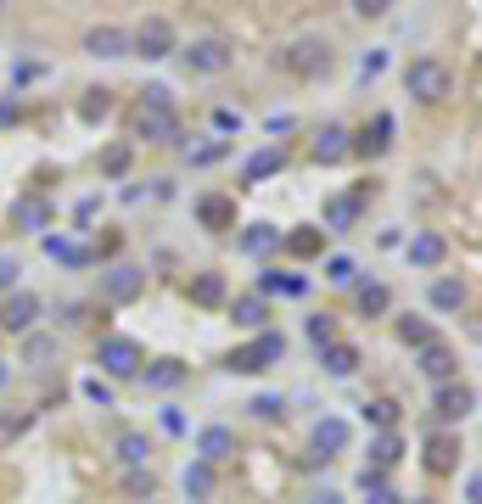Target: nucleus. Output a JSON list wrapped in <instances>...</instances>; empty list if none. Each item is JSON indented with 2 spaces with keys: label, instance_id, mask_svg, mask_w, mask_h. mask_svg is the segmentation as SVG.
<instances>
[{
  "label": "nucleus",
  "instance_id": "1",
  "mask_svg": "<svg viewBox=\"0 0 482 504\" xmlns=\"http://www.w3.org/2000/svg\"><path fill=\"white\" fill-rule=\"evenodd\" d=\"M404 90L415 95V101H448V90H455V74L438 62V56H415L409 67H404Z\"/></svg>",
  "mask_w": 482,
  "mask_h": 504
},
{
  "label": "nucleus",
  "instance_id": "2",
  "mask_svg": "<svg viewBox=\"0 0 482 504\" xmlns=\"http://www.w3.org/2000/svg\"><path fill=\"white\" fill-rule=\"evenodd\" d=\"M95 364H102L107 376L130 381V376H141L146 353H141V342H135V336H102V342H95Z\"/></svg>",
  "mask_w": 482,
  "mask_h": 504
},
{
  "label": "nucleus",
  "instance_id": "3",
  "mask_svg": "<svg viewBox=\"0 0 482 504\" xmlns=\"http://www.w3.org/2000/svg\"><path fill=\"white\" fill-rule=\"evenodd\" d=\"M280 359H286V336L280 331H259V342H252V348L231 353V370H236V376H259V370H270Z\"/></svg>",
  "mask_w": 482,
  "mask_h": 504
},
{
  "label": "nucleus",
  "instance_id": "4",
  "mask_svg": "<svg viewBox=\"0 0 482 504\" xmlns=\"http://www.w3.org/2000/svg\"><path fill=\"white\" fill-rule=\"evenodd\" d=\"M280 67L286 74H303V79H320V74H331V45L326 40H298V45L280 51Z\"/></svg>",
  "mask_w": 482,
  "mask_h": 504
},
{
  "label": "nucleus",
  "instance_id": "5",
  "mask_svg": "<svg viewBox=\"0 0 482 504\" xmlns=\"http://www.w3.org/2000/svg\"><path fill=\"white\" fill-rule=\"evenodd\" d=\"M130 45H135V56H146V62H163V56H174L180 45H174V23L169 17H146L135 34H130Z\"/></svg>",
  "mask_w": 482,
  "mask_h": 504
},
{
  "label": "nucleus",
  "instance_id": "6",
  "mask_svg": "<svg viewBox=\"0 0 482 504\" xmlns=\"http://www.w3.org/2000/svg\"><path fill=\"white\" fill-rule=\"evenodd\" d=\"M180 56H185L191 74H224V67H231V45L224 40H191Z\"/></svg>",
  "mask_w": 482,
  "mask_h": 504
},
{
  "label": "nucleus",
  "instance_id": "7",
  "mask_svg": "<svg viewBox=\"0 0 482 504\" xmlns=\"http://www.w3.org/2000/svg\"><path fill=\"white\" fill-rule=\"evenodd\" d=\"M102 292H107L113 302H135V297L146 292V269H135V263H113L107 275H102Z\"/></svg>",
  "mask_w": 482,
  "mask_h": 504
},
{
  "label": "nucleus",
  "instance_id": "8",
  "mask_svg": "<svg viewBox=\"0 0 482 504\" xmlns=\"http://www.w3.org/2000/svg\"><path fill=\"white\" fill-rule=\"evenodd\" d=\"M388 146H393V113H376V124L348 134V152H359V157H381Z\"/></svg>",
  "mask_w": 482,
  "mask_h": 504
},
{
  "label": "nucleus",
  "instance_id": "9",
  "mask_svg": "<svg viewBox=\"0 0 482 504\" xmlns=\"http://www.w3.org/2000/svg\"><path fill=\"white\" fill-rule=\"evenodd\" d=\"M12 224H17V230H28V235H40V230H51V202H45L40 191H28V196H17V202H12Z\"/></svg>",
  "mask_w": 482,
  "mask_h": 504
},
{
  "label": "nucleus",
  "instance_id": "10",
  "mask_svg": "<svg viewBox=\"0 0 482 504\" xmlns=\"http://www.w3.org/2000/svg\"><path fill=\"white\" fill-rule=\"evenodd\" d=\"M421 376H432L438 387H448V381L460 376V359H455V348H448V342H427V348H421Z\"/></svg>",
  "mask_w": 482,
  "mask_h": 504
},
{
  "label": "nucleus",
  "instance_id": "11",
  "mask_svg": "<svg viewBox=\"0 0 482 504\" xmlns=\"http://www.w3.org/2000/svg\"><path fill=\"white\" fill-rule=\"evenodd\" d=\"M359 208H365V191H342V196H331V202H326V235H348L353 219H359Z\"/></svg>",
  "mask_w": 482,
  "mask_h": 504
},
{
  "label": "nucleus",
  "instance_id": "12",
  "mask_svg": "<svg viewBox=\"0 0 482 504\" xmlns=\"http://www.w3.org/2000/svg\"><path fill=\"white\" fill-rule=\"evenodd\" d=\"M438 420H466L471 410H477V392L466 387V381H448V387H438Z\"/></svg>",
  "mask_w": 482,
  "mask_h": 504
},
{
  "label": "nucleus",
  "instance_id": "13",
  "mask_svg": "<svg viewBox=\"0 0 482 504\" xmlns=\"http://www.w3.org/2000/svg\"><path fill=\"white\" fill-rule=\"evenodd\" d=\"M197 454H202V465H224L236 454V431L231 426H202L197 431Z\"/></svg>",
  "mask_w": 482,
  "mask_h": 504
},
{
  "label": "nucleus",
  "instance_id": "14",
  "mask_svg": "<svg viewBox=\"0 0 482 504\" xmlns=\"http://www.w3.org/2000/svg\"><path fill=\"white\" fill-rule=\"evenodd\" d=\"M84 51H90V56H102V62L130 56V34L113 28V23H102V28H90V34H84Z\"/></svg>",
  "mask_w": 482,
  "mask_h": 504
},
{
  "label": "nucleus",
  "instance_id": "15",
  "mask_svg": "<svg viewBox=\"0 0 482 504\" xmlns=\"http://www.w3.org/2000/svg\"><path fill=\"white\" fill-rule=\"evenodd\" d=\"M34 320H40V297L34 292H12L6 309H0V325H6V331H28Z\"/></svg>",
  "mask_w": 482,
  "mask_h": 504
},
{
  "label": "nucleus",
  "instance_id": "16",
  "mask_svg": "<svg viewBox=\"0 0 482 504\" xmlns=\"http://www.w3.org/2000/svg\"><path fill=\"white\" fill-rule=\"evenodd\" d=\"M427 302L438 314H460L466 309V281H455V275H438L432 286H427Z\"/></svg>",
  "mask_w": 482,
  "mask_h": 504
},
{
  "label": "nucleus",
  "instance_id": "17",
  "mask_svg": "<svg viewBox=\"0 0 482 504\" xmlns=\"http://www.w3.org/2000/svg\"><path fill=\"white\" fill-rule=\"evenodd\" d=\"M427 465L438 470V477H448V470H460V437L455 431H438L427 443Z\"/></svg>",
  "mask_w": 482,
  "mask_h": 504
},
{
  "label": "nucleus",
  "instance_id": "18",
  "mask_svg": "<svg viewBox=\"0 0 482 504\" xmlns=\"http://www.w3.org/2000/svg\"><path fill=\"white\" fill-rule=\"evenodd\" d=\"M135 134H141V141H152V146H163V141H180V124H174V113H152V107H141Z\"/></svg>",
  "mask_w": 482,
  "mask_h": 504
},
{
  "label": "nucleus",
  "instance_id": "19",
  "mask_svg": "<svg viewBox=\"0 0 482 504\" xmlns=\"http://www.w3.org/2000/svg\"><path fill=\"white\" fill-rule=\"evenodd\" d=\"M348 437H353V431H348V420H342V415H326V420H314V449L326 454V460L348 449Z\"/></svg>",
  "mask_w": 482,
  "mask_h": 504
},
{
  "label": "nucleus",
  "instance_id": "20",
  "mask_svg": "<svg viewBox=\"0 0 482 504\" xmlns=\"http://www.w3.org/2000/svg\"><path fill=\"white\" fill-rule=\"evenodd\" d=\"M309 292V281L303 275H286V269H264L259 275V297L270 302V297H303Z\"/></svg>",
  "mask_w": 482,
  "mask_h": 504
},
{
  "label": "nucleus",
  "instance_id": "21",
  "mask_svg": "<svg viewBox=\"0 0 482 504\" xmlns=\"http://www.w3.org/2000/svg\"><path fill=\"white\" fill-rule=\"evenodd\" d=\"M342 157H353V152H348V129L326 124V129L314 134V163H342Z\"/></svg>",
  "mask_w": 482,
  "mask_h": 504
},
{
  "label": "nucleus",
  "instance_id": "22",
  "mask_svg": "<svg viewBox=\"0 0 482 504\" xmlns=\"http://www.w3.org/2000/svg\"><path fill=\"white\" fill-rule=\"evenodd\" d=\"M443 252H448V242H443V235H432V230H415V242H409V263L438 269V263H443Z\"/></svg>",
  "mask_w": 482,
  "mask_h": 504
},
{
  "label": "nucleus",
  "instance_id": "23",
  "mask_svg": "<svg viewBox=\"0 0 482 504\" xmlns=\"http://www.w3.org/2000/svg\"><path fill=\"white\" fill-rule=\"evenodd\" d=\"M231 314H236V325H241V331H264L270 302H264L259 292H247V297H236V302H231Z\"/></svg>",
  "mask_w": 482,
  "mask_h": 504
},
{
  "label": "nucleus",
  "instance_id": "24",
  "mask_svg": "<svg viewBox=\"0 0 482 504\" xmlns=\"http://www.w3.org/2000/svg\"><path fill=\"white\" fill-rule=\"evenodd\" d=\"M141 376H146V387H157V392H174V387L185 381V364H180V359H157V364L141 370Z\"/></svg>",
  "mask_w": 482,
  "mask_h": 504
},
{
  "label": "nucleus",
  "instance_id": "25",
  "mask_svg": "<svg viewBox=\"0 0 482 504\" xmlns=\"http://www.w3.org/2000/svg\"><path fill=\"white\" fill-rule=\"evenodd\" d=\"M320 353H326V376H337V381H348L353 370H359V348H348V342H331Z\"/></svg>",
  "mask_w": 482,
  "mask_h": 504
},
{
  "label": "nucleus",
  "instance_id": "26",
  "mask_svg": "<svg viewBox=\"0 0 482 504\" xmlns=\"http://www.w3.org/2000/svg\"><path fill=\"white\" fill-rule=\"evenodd\" d=\"M398 454H404V437H398V431H381V437H370V465H376V470L398 465ZM370 465H365V470H370Z\"/></svg>",
  "mask_w": 482,
  "mask_h": 504
},
{
  "label": "nucleus",
  "instance_id": "27",
  "mask_svg": "<svg viewBox=\"0 0 482 504\" xmlns=\"http://www.w3.org/2000/svg\"><path fill=\"white\" fill-rule=\"evenodd\" d=\"M197 219H202L208 230H231V219H236L231 196H202V202H197Z\"/></svg>",
  "mask_w": 482,
  "mask_h": 504
},
{
  "label": "nucleus",
  "instance_id": "28",
  "mask_svg": "<svg viewBox=\"0 0 482 504\" xmlns=\"http://www.w3.org/2000/svg\"><path fill=\"white\" fill-rule=\"evenodd\" d=\"M45 252H51L56 263H68V269L90 263V247H84V242H68V235H45Z\"/></svg>",
  "mask_w": 482,
  "mask_h": 504
},
{
  "label": "nucleus",
  "instance_id": "29",
  "mask_svg": "<svg viewBox=\"0 0 482 504\" xmlns=\"http://www.w3.org/2000/svg\"><path fill=\"white\" fill-rule=\"evenodd\" d=\"M118 460L130 465V470H146V460H152V443H146L141 431H123V437H118Z\"/></svg>",
  "mask_w": 482,
  "mask_h": 504
},
{
  "label": "nucleus",
  "instance_id": "30",
  "mask_svg": "<svg viewBox=\"0 0 482 504\" xmlns=\"http://www.w3.org/2000/svg\"><path fill=\"white\" fill-rule=\"evenodd\" d=\"M280 247V230H270V224H252L247 235H241V252L247 258H264V252H275Z\"/></svg>",
  "mask_w": 482,
  "mask_h": 504
},
{
  "label": "nucleus",
  "instance_id": "31",
  "mask_svg": "<svg viewBox=\"0 0 482 504\" xmlns=\"http://www.w3.org/2000/svg\"><path fill=\"white\" fill-rule=\"evenodd\" d=\"M280 163H286V152H280V146H264V152H252V157H247V180H252V185H259V180H270Z\"/></svg>",
  "mask_w": 482,
  "mask_h": 504
},
{
  "label": "nucleus",
  "instance_id": "32",
  "mask_svg": "<svg viewBox=\"0 0 482 504\" xmlns=\"http://www.w3.org/2000/svg\"><path fill=\"white\" fill-rule=\"evenodd\" d=\"M191 302H197V309H219V302H224V281L219 275H197V281H191Z\"/></svg>",
  "mask_w": 482,
  "mask_h": 504
},
{
  "label": "nucleus",
  "instance_id": "33",
  "mask_svg": "<svg viewBox=\"0 0 482 504\" xmlns=\"http://www.w3.org/2000/svg\"><path fill=\"white\" fill-rule=\"evenodd\" d=\"M280 247L292 258H314L320 247H326V235H320V230H292V235H280Z\"/></svg>",
  "mask_w": 482,
  "mask_h": 504
},
{
  "label": "nucleus",
  "instance_id": "34",
  "mask_svg": "<svg viewBox=\"0 0 482 504\" xmlns=\"http://www.w3.org/2000/svg\"><path fill=\"white\" fill-rule=\"evenodd\" d=\"M130 163H135V146H130V141H118V146H107V152H102V174H113V180H118V174H130Z\"/></svg>",
  "mask_w": 482,
  "mask_h": 504
},
{
  "label": "nucleus",
  "instance_id": "35",
  "mask_svg": "<svg viewBox=\"0 0 482 504\" xmlns=\"http://www.w3.org/2000/svg\"><path fill=\"white\" fill-rule=\"evenodd\" d=\"M185 493L191 499H213V465H185Z\"/></svg>",
  "mask_w": 482,
  "mask_h": 504
},
{
  "label": "nucleus",
  "instance_id": "36",
  "mask_svg": "<svg viewBox=\"0 0 482 504\" xmlns=\"http://www.w3.org/2000/svg\"><path fill=\"white\" fill-rule=\"evenodd\" d=\"M365 420L381 426V431H393V426H398V403H393V398H370V403H365Z\"/></svg>",
  "mask_w": 482,
  "mask_h": 504
},
{
  "label": "nucleus",
  "instance_id": "37",
  "mask_svg": "<svg viewBox=\"0 0 482 504\" xmlns=\"http://www.w3.org/2000/svg\"><path fill=\"white\" fill-rule=\"evenodd\" d=\"M388 302H393V292L381 286V281H370V286H359V314H388Z\"/></svg>",
  "mask_w": 482,
  "mask_h": 504
},
{
  "label": "nucleus",
  "instance_id": "38",
  "mask_svg": "<svg viewBox=\"0 0 482 504\" xmlns=\"http://www.w3.org/2000/svg\"><path fill=\"white\" fill-rule=\"evenodd\" d=\"M326 281H331V286H353V281H359V263H353L348 252L326 258Z\"/></svg>",
  "mask_w": 482,
  "mask_h": 504
},
{
  "label": "nucleus",
  "instance_id": "39",
  "mask_svg": "<svg viewBox=\"0 0 482 504\" xmlns=\"http://www.w3.org/2000/svg\"><path fill=\"white\" fill-rule=\"evenodd\" d=\"M309 342H314V348H331V342H337V320H331V314H314V320H309Z\"/></svg>",
  "mask_w": 482,
  "mask_h": 504
},
{
  "label": "nucleus",
  "instance_id": "40",
  "mask_svg": "<svg viewBox=\"0 0 482 504\" xmlns=\"http://www.w3.org/2000/svg\"><path fill=\"white\" fill-rule=\"evenodd\" d=\"M398 336H404V342H409V348H427V342H432V325L409 314V320H398Z\"/></svg>",
  "mask_w": 482,
  "mask_h": 504
},
{
  "label": "nucleus",
  "instance_id": "41",
  "mask_svg": "<svg viewBox=\"0 0 482 504\" xmlns=\"http://www.w3.org/2000/svg\"><path fill=\"white\" fill-rule=\"evenodd\" d=\"M23 359H28V364H51V359H56V336H28Z\"/></svg>",
  "mask_w": 482,
  "mask_h": 504
},
{
  "label": "nucleus",
  "instance_id": "42",
  "mask_svg": "<svg viewBox=\"0 0 482 504\" xmlns=\"http://www.w3.org/2000/svg\"><path fill=\"white\" fill-rule=\"evenodd\" d=\"M224 152H231L224 141H208V146H185V157L197 163V168H213V163H224Z\"/></svg>",
  "mask_w": 482,
  "mask_h": 504
},
{
  "label": "nucleus",
  "instance_id": "43",
  "mask_svg": "<svg viewBox=\"0 0 482 504\" xmlns=\"http://www.w3.org/2000/svg\"><path fill=\"white\" fill-rule=\"evenodd\" d=\"M28 426H34V415H28V410L23 415H0V443H17Z\"/></svg>",
  "mask_w": 482,
  "mask_h": 504
},
{
  "label": "nucleus",
  "instance_id": "44",
  "mask_svg": "<svg viewBox=\"0 0 482 504\" xmlns=\"http://www.w3.org/2000/svg\"><path fill=\"white\" fill-rule=\"evenodd\" d=\"M252 415H259V420H280V415H286V398L259 392V398H252Z\"/></svg>",
  "mask_w": 482,
  "mask_h": 504
},
{
  "label": "nucleus",
  "instance_id": "45",
  "mask_svg": "<svg viewBox=\"0 0 482 504\" xmlns=\"http://www.w3.org/2000/svg\"><path fill=\"white\" fill-rule=\"evenodd\" d=\"M17 275H23V263L12 252H0V292H17Z\"/></svg>",
  "mask_w": 482,
  "mask_h": 504
},
{
  "label": "nucleus",
  "instance_id": "46",
  "mask_svg": "<svg viewBox=\"0 0 482 504\" xmlns=\"http://www.w3.org/2000/svg\"><path fill=\"white\" fill-rule=\"evenodd\" d=\"M123 488L135 499H152V470H123Z\"/></svg>",
  "mask_w": 482,
  "mask_h": 504
},
{
  "label": "nucleus",
  "instance_id": "47",
  "mask_svg": "<svg viewBox=\"0 0 482 504\" xmlns=\"http://www.w3.org/2000/svg\"><path fill=\"white\" fill-rule=\"evenodd\" d=\"M84 398H90V403H102V410H113V387H107L102 376H90V381H84Z\"/></svg>",
  "mask_w": 482,
  "mask_h": 504
},
{
  "label": "nucleus",
  "instance_id": "48",
  "mask_svg": "<svg viewBox=\"0 0 482 504\" xmlns=\"http://www.w3.org/2000/svg\"><path fill=\"white\" fill-rule=\"evenodd\" d=\"M264 129L275 134V141H280V134H292V113H270V118H264Z\"/></svg>",
  "mask_w": 482,
  "mask_h": 504
},
{
  "label": "nucleus",
  "instance_id": "49",
  "mask_svg": "<svg viewBox=\"0 0 482 504\" xmlns=\"http://www.w3.org/2000/svg\"><path fill=\"white\" fill-rule=\"evenodd\" d=\"M213 129H241V113L236 107H213Z\"/></svg>",
  "mask_w": 482,
  "mask_h": 504
},
{
  "label": "nucleus",
  "instance_id": "50",
  "mask_svg": "<svg viewBox=\"0 0 482 504\" xmlns=\"http://www.w3.org/2000/svg\"><path fill=\"white\" fill-rule=\"evenodd\" d=\"M381 67H388V56H381V51H370V56L359 62V79H376V74H381Z\"/></svg>",
  "mask_w": 482,
  "mask_h": 504
},
{
  "label": "nucleus",
  "instance_id": "51",
  "mask_svg": "<svg viewBox=\"0 0 482 504\" xmlns=\"http://www.w3.org/2000/svg\"><path fill=\"white\" fill-rule=\"evenodd\" d=\"M163 431H169V437H185V415H180V410H163Z\"/></svg>",
  "mask_w": 482,
  "mask_h": 504
},
{
  "label": "nucleus",
  "instance_id": "52",
  "mask_svg": "<svg viewBox=\"0 0 482 504\" xmlns=\"http://www.w3.org/2000/svg\"><path fill=\"white\" fill-rule=\"evenodd\" d=\"M353 12H359V17H381V12H388V0H353Z\"/></svg>",
  "mask_w": 482,
  "mask_h": 504
},
{
  "label": "nucleus",
  "instance_id": "53",
  "mask_svg": "<svg viewBox=\"0 0 482 504\" xmlns=\"http://www.w3.org/2000/svg\"><path fill=\"white\" fill-rule=\"evenodd\" d=\"M309 504H342V493L337 488H320V493H309Z\"/></svg>",
  "mask_w": 482,
  "mask_h": 504
},
{
  "label": "nucleus",
  "instance_id": "54",
  "mask_svg": "<svg viewBox=\"0 0 482 504\" xmlns=\"http://www.w3.org/2000/svg\"><path fill=\"white\" fill-rule=\"evenodd\" d=\"M17 113H23L17 101H0V124H17Z\"/></svg>",
  "mask_w": 482,
  "mask_h": 504
},
{
  "label": "nucleus",
  "instance_id": "55",
  "mask_svg": "<svg viewBox=\"0 0 482 504\" xmlns=\"http://www.w3.org/2000/svg\"><path fill=\"white\" fill-rule=\"evenodd\" d=\"M0 381H6V364H0Z\"/></svg>",
  "mask_w": 482,
  "mask_h": 504
},
{
  "label": "nucleus",
  "instance_id": "56",
  "mask_svg": "<svg viewBox=\"0 0 482 504\" xmlns=\"http://www.w3.org/2000/svg\"><path fill=\"white\" fill-rule=\"evenodd\" d=\"M421 504H427V499H421Z\"/></svg>",
  "mask_w": 482,
  "mask_h": 504
}]
</instances>
